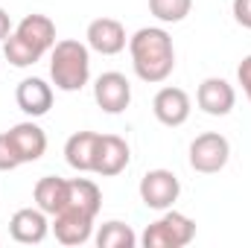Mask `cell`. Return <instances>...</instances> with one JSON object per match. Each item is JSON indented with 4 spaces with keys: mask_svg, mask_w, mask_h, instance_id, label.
I'll return each instance as SVG.
<instances>
[{
    "mask_svg": "<svg viewBox=\"0 0 251 248\" xmlns=\"http://www.w3.org/2000/svg\"><path fill=\"white\" fill-rule=\"evenodd\" d=\"M128 53H131V67L140 82L158 85L167 82L170 73L176 70V47L167 29L161 26H143L128 38Z\"/></svg>",
    "mask_w": 251,
    "mask_h": 248,
    "instance_id": "1",
    "label": "cell"
},
{
    "mask_svg": "<svg viewBox=\"0 0 251 248\" xmlns=\"http://www.w3.org/2000/svg\"><path fill=\"white\" fill-rule=\"evenodd\" d=\"M50 79L64 94L82 91L88 85V79H91V53H88V44H82L76 38L56 41V47L50 50Z\"/></svg>",
    "mask_w": 251,
    "mask_h": 248,
    "instance_id": "2",
    "label": "cell"
},
{
    "mask_svg": "<svg viewBox=\"0 0 251 248\" xmlns=\"http://www.w3.org/2000/svg\"><path fill=\"white\" fill-rule=\"evenodd\" d=\"M196 237V222L178 213V210H164L161 219H155L152 225H146L140 243L143 248H184Z\"/></svg>",
    "mask_w": 251,
    "mask_h": 248,
    "instance_id": "3",
    "label": "cell"
},
{
    "mask_svg": "<svg viewBox=\"0 0 251 248\" xmlns=\"http://www.w3.org/2000/svg\"><path fill=\"white\" fill-rule=\"evenodd\" d=\"M228 158H231V143L219 131H204L190 143V167L201 175H213L225 170Z\"/></svg>",
    "mask_w": 251,
    "mask_h": 248,
    "instance_id": "4",
    "label": "cell"
},
{
    "mask_svg": "<svg viewBox=\"0 0 251 248\" xmlns=\"http://www.w3.org/2000/svg\"><path fill=\"white\" fill-rule=\"evenodd\" d=\"M137 193L149 210H170L181 196V181L173 170H149L140 178Z\"/></svg>",
    "mask_w": 251,
    "mask_h": 248,
    "instance_id": "5",
    "label": "cell"
},
{
    "mask_svg": "<svg viewBox=\"0 0 251 248\" xmlns=\"http://www.w3.org/2000/svg\"><path fill=\"white\" fill-rule=\"evenodd\" d=\"M190 111H193V102H190L187 91L184 88H161L152 99V114L161 125H170V128H178L190 120Z\"/></svg>",
    "mask_w": 251,
    "mask_h": 248,
    "instance_id": "6",
    "label": "cell"
},
{
    "mask_svg": "<svg viewBox=\"0 0 251 248\" xmlns=\"http://www.w3.org/2000/svg\"><path fill=\"white\" fill-rule=\"evenodd\" d=\"M94 99L105 114H123L131 102V85L123 73L108 70L102 76H97L94 82Z\"/></svg>",
    "mask_w": 251,
    "mask_h": 248,
    "instance_id": "7",
    "label": "cell"
},
{
    "mask_svg": "<svg viewBox=\"0 0 251 248\" xmlns=\"http://www.w3.org/2000/svg\"><path fill=\"white\" fill-rule=\"evenodd\" d=\"M85 38H88V50H94L100 56H117L128 44L126 26L117 18H97V21H91Z\"/></svg>",
    "mask_w": 251,
    "mask_h": 248,
    "instance_id": "8",
    "label": "cell"
},
{
    "mask_svg": "<svg viewBox=\"0 0 251 248\" xmlns=\"http://www.w3.org/2000/svg\"><path fill=\"white\" fill-rule=\"evenodd\" d=\"M131 161V152H128V143H126L120 134H100L97 140V152H94V170L97 175L102 178H111V175H120Z\"/></svg>",
    "mask_w": 251,
    "mask_h": 248,
    "instance_id": "9",
    "label": "cell"
},
{
    "mask_svg": "<svg viewBox=\"0 0 251 248\" xmlns=\"http://www.w3.org/2000/svg\"><path fill=\"white\" fill-rule=\"evenodd\" d=\"M196 105L210 117H225L237 105V91L231 82H225L219 76H207L196 91Z\"/></svg>",
    "mask_w": 251,
    "mask_h": 248,
    "instance_id": "10",
    "label": "cell"
},
{
    "mask_svg": "<svg viewBox=\"0 0 251 248\" xmlns=\"http://www.w3.org/2000/svg\"><path fill=\"white\" fill-rule=\"evenodd\" d=\"M9 234L21 246H38V243H44L47 234H50L47 213L41 207H21V210H15L12 219H9Z\"/></svg>",
    "mask_w": 251,
    "mask_h": 248,
    "instance_id": "11",
    "label": "cell"
},
{
    "mask_svg": "<svg viewBox=\"0 0 251 248\" xmlns=\"http://www.w3.org/2000/svg\"><path fill=\"white\" fill-rule=\"evenodd\" d=\"M6 137H9V143H12V149H15V155H18L21 164H35L47 152V134H44L41 125L32 123V120L12 125L6 131Z\"/></svg>",
    "mask_w": 251,
    "mask_h": 248,
    "instance_id": "12",
    "label": "cell"
},
{
    "mask_svg": "<svg viewBox=\"0 0 251 248\" xmlns=\"http://www.w3.org/2000/svg\"><path fill=\"white\" fill-rule=\"evenodd\" d=\"M53 234L62 246H85L94 237V216L64 207L53 216Z\"/></svg>",
    "mask_w": 251,
    "mask_h": 248,
    "instance_id": "13",
    "label": "cell"
},
{
    "mask_svg": "<svg viewBox=\"0 0 251 248\" xmlns=\"http://www.w3.org/2000/svg\"><path fill=\"white\" fill-rule=\"evenodd\" d=\"M15 102L26 117H44L53 108V85H47L38 76H29L18 85L15 91Z\"/></svg>",
    "mask_w": 251,
    "mask_h": 248,
    "instance_id": "14",
    "label": "cell"
},
{
    "mask_svg": "<svg viewBox=\"0 0 251 248\" xmlns=\"http://www.w3.org/2000/svg\"><path fill=\"white\" fill-rule=\"evenodd\" d=\"M15 32H18L24 41H29L35 50H41V53H47V50L56 47V24H53L47 15L32 12V15L21 18V24L15 26Z\"/></svg>",
    "mask_w": 251,
    "mask_h": 248,
    "instance_id": "15",
    "label": "cell"
},
{
    "mask_svg": "<svg viewBox=\"0 0 251 248\" xmlns=\"http://www.w3.org/2000/svg\"><path fill=\"white\" fill-rule=\"evenodd\" d=\"M97 131H76L64 143V161L76 173H91L94 170V152H97Z\"/></svg>",
    "mask_w": 251,
    "mask_h": 248,
    "instance_id": "16",
    "label": "cell"
},
{
    "mask_svg": "<svg viewBox=\"0 0 251 248\" xmlns=\"http://www.w3.org/2000/svg\"><path fill=\"white\" fill-rule=\"evenodd\" d=\"M64 207L88 213V216L97 219V213L102 207V193H100V187L94 184L91 178H73V181H67V204Z\"/></svg>",
    "mask_w": 251,
    "mask_h": 248,
    "instance_id": "17",
    "label": "cell"
},
{
    "mask_svg": "<svg viewBox=\"0 0 251 248\" xmlns=\"http://www.w3.org/2000/svg\"><path fill=\"white\" fill-rule=\"evenodd\" d=\"M32 196H35V207H41L47 216H56L67 204V181L59 175H44L35 181Z\"/></svg>",
    "mask_w": 251,
    "mask_h": 248,
    "instance_id": "18",
    "label": "cell"
},
{
    "mask_svg": "<svg viewBox=\"0 0 251 248\" xmlns=\"http://www.w3.org/2000/svg\"><path fill=\"white\" fill-rule=\"evenodd\" d=\"M97 246L100 248H134L137 246V234L120 222V219H111V222H102L100 231H97Z\"/></svg>",
    "mask_w": 251,
    "mask_h": 248,
    "instance_id": "19",
    "label": "cell"
},
{
    "mask_svg": "<svg viewBox=\"0 0 251 248\" xmlns=\"http://www.w3.org/2000/svg\"><path fill=\"white\" fill-rule=\"evenodd\" d=\"M3 53H6V62L12 67H32L35 62H41V50H35L29 41H24L18 32H12L6 41H3Z\"/></svg>",
    "mask_w": 251,
    "mask_h": 248,
    "instance_id": "20",
    "label": "cell"
},
{
    "mask_svg": "<svg viewBox=\"0 0 251 248\" xmlns=\"http://www.w3.org/2000/svg\"><path fill=\"white\" fill-rule=\"evenodd\" d=\"M193 9V0H149V12L161 24H181Z\"/></svg>",
    "mask_w": 251,
    "mask_h": 248,
    "instance_id": "21",
    "label": "cell"
},
{
    "mask_svg": "<svg viewBox=\"0 0 251 248\" xmlns=\"http://www.w3.org/2000/svg\"><path fill=\"white\" fill-rule=\"evenodd\" d=\"M15 167H21V161H18V155H15V149H12L6 131H0V173H9V170H15Z\"/></svg>",
    "mask_w": 251,
    "mask_h": 248,
    "instance_id": "22",
    "label": "cell"
},
{
    "mask_svg": "<svg viewBox=\"0 0 251 248\" xmlns=\"http://www.w3.org/2000/svg\"><path fill=\"white\" fill-rule=\"evenodd\" d=\"M234 18H237V24L240 26H246L251 29V0H234Z\"/></svg>",
    "mask_w": 251,
    "mask_h": 248,
    "instance_id": "23",
    "label": "cell"
},
{
    "mask_svg": "<svg viewBox=\"0 0 251 248\" xmlns=\"http://www.w3.org/2000/svg\"><path fill=\"white\" fill-rule=\"evenodd\" d=\"M237 79H240V85H243V91H246V97H249V102H251V56H246V59L240 62Z\"/></svg>",
    "mask_w": 251,
    "mask_h": 248,
    "instance_id": "24",
    "label": "cell"
},
{
    "mask_svg": "<svg viewBox=\"0 0 251 248\" xmlns=\"http://www.w3.org/2000/svg\"><path fill=\"white\" fill-rule=\"evenodd\" d=\"M12 35V21H9V15L0 9V41H6Z\"/></svg>",
    "mask_w": 251,
    "mask_h": 248,
    "instance_id": "25",
    "label": "cell"
}]
</instances>
